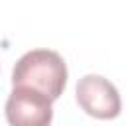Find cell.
Wrapping results in <instances>:
<instances>
[{
    "label": "cell",
    "instance_id": "obj_3",
    "mask_svg": "<svg viewBox=\"0 0 126 126\" xmlns=\"http://www.w3.org/2000/svg\"><path fill=\"white\" fill-rule=\"evenodd\" d=\"M79 106L94 118L110 120L120 114V94L116 87L100 75H85L77 83Z\"/></svg>",
    "mask_w": 126,
    "mask_h": 126
},
{
    "label": "cell",
    "instance_id": "obj_2",
    "mask_svg": "<svg viewBox=\"0 0 126 126\" xmlns=\"http://www.w3.org/2000/svg\"><path fill=\"white\" fill-rule=\"evenodd\" d=\"M51 98L30 87H14L6 100L10 126H49L53 118Z\"/></svg>",
    "mask_w": 126,
    "mask_h": 126
},
{
    "label": "cell",
    "instance_id": "obj_1",
    "mask_svg": "<svg viewBox=\"0 0 126 126\" xmlns=\"http://www.w3.org/2000/svg\"><path fill=\"white\" fill-rule=\"evenodd\" d=\"M14 87H30L51 100L63 94L67 85V65L57 51L51 49H33L18 59L12 71Z\"/></svg>",
    "mask_w": 126,
    "mask_h": 126
}]
</instances>
